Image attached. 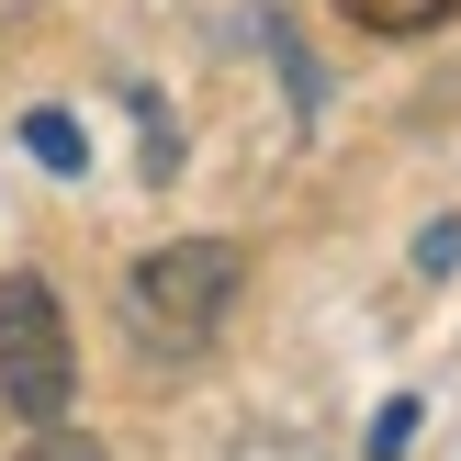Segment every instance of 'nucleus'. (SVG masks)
<instances>
[{"mask_svg": "<svg viewBox=\"0 0 461 461\" xmlns=\"http://www.w3.org/2000/svg\"><path fill=\"white\" fill-rule=\"evenodd\" d=\"M237 282H248V259H237L225 237H169V248H147V259L124 270V327H135V349H147V360H192L203 338L225 327Z\"/></svg>", "mask_w": 461, "mask_h": 461, "instance_id": "nucleus-1", "label": "nucleus"}, {"mask_svg": "<svg viewBox=\"0 0 461 461\" xmlns=\"http://www.w3.org/2000/svg\"><path fill=\"white\" fill-rule=\"evenodd\" d=\"M68 394H79V349H68V304L45 270H12L0 282V405L23 428H57Z\"/></svg>", "mask_w": 461, "mask_h": 461, "instance_id": "nucleus-2", "label": "nucleus"}, {"mask_svg": "<svg viewBox=\"0 0 461 461\" xmlns=\"http://www.w3.org/2000/svg\"><path fill=\"white\" fill-rule=\"evenodd\" d=\"M338 12H349L360 34H428V23H450L461 0H338Z\"/></svg>", "mask_w": 461, "mask_h": 461, "instance_id": "nucleus-3", "label": "nucleus"}, {"mask_svg": "<svg viewBox=\"0 0 461 461\" xmlns=\"http://www.w3.org/2000/svg\"><path fill=\"white\" fill-rule=\"evenodd\" d=\"M12 461H102V439H90V428H34Z\"/></svg>", "mask_w": 461, "mask_h": 461, "instance_id": "nucleus-4", "label": "nucleus"}, {"mask_svg": "<svg viewBox=\"0 0 461 461\" xmlns=\"http://www.w3.org/2000/svg\"><path fill=\"white\" fill-rule=\"evenodd\" d=\"M23 135H34V158H45V169H79V124H68V113H34Z\"/></svg>", "mask_w": 461, "mask_h": 461, "instance_id": "nucleus-5", "label": "nucleus"}, {"mask_svg": "<svg viewBox=\"0 0 461 461\" xmlns=\"http://www.w3.org/2000/svg\"><path fill=\"white\" fill-rule=\"evenodd\" d=\"M405 428H417V405L394 394V405H383V417H372V461H394V450H405Z\"/></svg>", "mask_w": 461, "mask_h": 461, "instance_id": "nucleus-6", "label": "nucleus"}, {"mask_svg": "<svg viewBox=\"0 0 461 461\" xmlns=\"http://www.w3.org/2000/svg\"><path fill=\"white\" fill-rule=\"evenodd\" d=\"M23 12H34V0H0V34H12V23H23Z\"/></svg>", "mask_w": 461, "mask_h": 461, "instance_id": "nucleus-7", "label": "nucleus"}]
</instances>
